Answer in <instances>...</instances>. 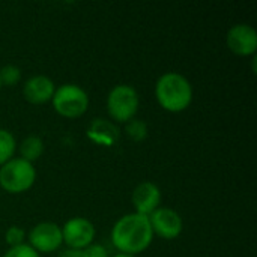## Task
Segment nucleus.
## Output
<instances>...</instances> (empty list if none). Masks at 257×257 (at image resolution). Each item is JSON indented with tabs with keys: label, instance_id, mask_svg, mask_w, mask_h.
Returning <instances> with one entry per match:
<instances>
[{
	"label": "nucleus",
	"instance_id": "nucleus-1",
	"mask_svg": "<svg viewBox=\"0 0 257 257\" xmlns=\"http://www.w3.org/2000/svg\"><path fill=\"white\" fill-rule=\"evenodd\" d=\"M154 232L149 218L131 212L120 217L111 229V242L120 254L139 256L152 244Z\"/></svg>",
	"mask_w": 257,
	"mask_h": 257
},
{
	"label": "nucleus",
	"instance_id": "nucleus-2",
	"mask_svg": "<svg viewBox=\"0 0 257 257\" xmlns=\"http://www.w3.org/2000/svg\"><path fill=\"white\" fill-rule=\"evenodd\" d=\"M157 102L170 113L187 110L193 101V86L179 72H166L155 83Z\"/></svg>",
	"mask_w": 257,
	"mask_h": 257
},
{
	"label": "nucleus",
	"instance_id": "nucleus-3",
	"mask_svg": "<svg viewBox=\"0 0 257 257\" xmlns=\"http://www.w3.org/2000/svg\"><path fill=\"white\" fill-rule=\"evenodd\" d=\"M36 181L35 166L23 158H12L0 167V187L9 194H21Z\"/></svg>",
	"mask_w": 257,
	"mask_h": 257
},
{
	"label": "nucleus",
	"instance_id": "nucleus-4",
	"mask_svg": "<svg viewBox=\"0 0 257 257\" xmlns=\"http://www.w3.org/2000/svg\"><path fill=\"white\" fill-rule=\"evenodd\" d=\"M53 108L57 114L66 119L81 117L89 108V95L86 90L77 84L66 83L56 87L51 98Z\"/></svg>",
	"mask_w": 257,
	"mask_h": 257
},
{
	"label": "nucleus",
	"instance_id": "nucleus-5",
	"mask_svg": "<svg viewBox=\"0 0 257 257\" xmlns=\"http://www.w3.org/2000/svg\"><path fill=\"white\" fill-rule=\"evenodd\" d=\"M139 105V93L130 84H117L107 95V113L117 123H126L134 119Z\"/></svg>",
	"mask_w": 257,
	"mask_h": 257
},
{
	"label": "nucleus",
	"instance_id": "nucleus-6",
	"mask_svg": "<svg viewBox=\"0 0 257 257\" xmlns=\"http://www.w3.org/2000/svg\"><path fill=\"white\" fill-rule=\"evenodd\" d=\"M62 238L63 244L68 248L74 250H84L95 239V226L84 217H72L69 218L62 227Z\"/></svg>",
	"mask_w": 257,
	"mask_h": 257
},
{
	"label": "nucleus",
	"instance_id": "nucleus-7",
	"mask_svg": "<svg viewBox=\"0 0 257 257\" xmlns=\"http://www.w3.org/2000/svg\"><path fill=\"white\" fill-rule=\"evenodd\" d=\"M62 244H63L62 229L56 223H50V221L38 223L29 232V245L38 254L54 253L62 247Z\"/></svg>",
	"mask_w": 257,
	"mask_h": 257
},
{
	"label": "nucleus",
	"instance_id": "nucleus-8",
	"mask_svg": "<svg viewBox=\"0 0 257 257\" xmlns=\"http://www.w3.org/2000/svg\"><path fill=\"white\" fill-rule=\"evenodd\" d=\"M148 218H149L154 235L163 239H167V241L176 239L182 233V229H184L182 217L172 208L160 206Z\"/></svg>",
	"mask_w": 257,
	"mask_h": 257
},
{
	"label": "nucleus",
	"instance_id": "nucleus-9",
	"mask_svg": "<svg viewBox=\"0 0 257 257\" xmlns=\"http://www.w3.org/2000/svg\"><path fill=\"white\" fill-rule=\"evenodd\" d=\"M227 47L232 53L238 56H256L257 32L250 24H235L229 29L226 36Z\"/></svg>",
	"mask_w": 257,
	"mask_h": 257
},
{
	"label": "nucleus",
	"instance_id": "nucleus-10",
	"mask_svg": "<svg viewBox=\"0 0 257 257\" xmlns=\"http://www.w3.org/2000/svg\"><path fill=\"white\" fill-rule=\"evenodd\" d=\"M131 202L134 206V212L149 217L161 206V190L157 184L151 181L140 182L133 191Z\"/></svg>",
	"mask_w": 257,
	"mask_h": 257
},
{
	"label": "nucleus",
	"instance_id": "nucleus-11",
	"mask_svg": "<svg viewBox=\"0 0 257 257\" xmlns=\"http://www.w3.org/2000/svg\"><path fill=\"white\" fill-rule=\"evenodd\" d=\"M56 90L54 81L47 75H33L23 86V96L30 104H45L51 101Z\"/></svg>",
	"mask_w": 257,
	"mask_h": 257
},
{
	"label": "nucleus",
	"instance_id": "nucleus-12",
	"mask_svg": "<svg viewBox=\"0 0 257 257\" xmlns=\"http://www.w3.org/2000/svg\"><path fill=\"white\" fill-rule=\"evenodd\" d=\"M87 137L96 145L111 146L119 139V130L107 119H95L87 130Z\"/></svg>",
	"mask_w": 257,
	"mask_h": 257
},
{
	"label": "nucleus",
	"instance_id": "nucleus-13",
	"mask_svg": "<svg viewBox=\"0 0 257 257\" xmlns=\"http://www.w3.org/2000/svg\"><path fill=\"white\" fill-rule=\"evenodd\" d=\"M18 149H20V155H21L20 158L33 164L36 160L41 158V155L44 152V142L38 136H29L20 143Z\"/></svg>",
	"mask_w": 257,
	"mask_h": 257
},
{
	"label": "nucleus",
	"instance_id": "nucleus-14",
	"mask_svg": "<svg viewBox=\"0 0 257 257\" xmlns=\"http://www.w3.org/2000/svg\"><path fill=\"white\" fill-rule=\"evenodd\" d=\"M17 151V140L14 134L5 128H0V167L14 158Z\"/></svg>",
	"mask_w": 257,
	"mask_h": 257
},
{
	"label": "nucleus",
	"instance_id": "nucleus-15",
	"mask_svg": "<svg viewBox=\"0 0 257 257\" xmlns=\"http://www.w3.org/2000/svg\"><path fill=\"white\" fill-rule=\"evenodd\" d=\"M125 133L133 142H143L148 137V125L145 120L134 117L125 123Z\"/></svg>",
	"mask_w": 257,
	"mask_h": 257
},
{
	"label": "nucleus",
	"instance_id": "nucleus-16",
	"mask_svg": "<svg viewBox=\"0 0 257 257\" xmlns=\"http://www.w3.org/2000/svg\"><path fill=\"white\" fill-rule=\"evenodd\" d=\"M21 80V69L15 65H5L0 68V83L2 86H15Z\"/></svg>",
	"mask_w": 257,
	"mask_h": 257
},
{
	"label": "nucleus",
	"instance_id": "nucleus-17",
	"mask_svg": "<svg viewBox=\"0 0 257 257\" xmlns=\"http://www.w3.org/2000/svg\"><path fill=\"white\" fill-rule=\"evenodd\" d=\"M26 236H27V233H26V230L23 227H20V226H11V227H8V230L5 233V241L9 245V248H12V247H18V245L26 244L24 242L26 241Z\"/></svg>",
	"mask_w": 257,
	"mask_h": 257
},
{
	"label": "nucleus",
	"instance_id": "nucleus-18",
	"mask_svg": "<svg viewBox=\"0 0 257 257\" xmlns=\"http://www.w3.org/2000/svg\"><path fill=\"white\" fill-rule=\"evenodd\" d=\"M3 257H41V254H38L29 244H23V245L9 248L3 254Z\"/></svg>",
	"mask_w": 257,
	"mask_h": 257
},
{
	"label": "nucleus",
	"instance_id": "nucleus-19",
	"mask_svg": "<svg viewBox=\"0 0 257 257\" xmlns=\"http://www.w3.org/2000/svg\"><path fill=\"white\" fill-rule=\"evenodd\" d=\"M84 257H108V251L104 245L99 244H90L87 248L83 250Z\"/></svg>",
	"mask_w": 257,
	"mask_h": 257
},
{
	"label": "nucleus",
	"instance_id": "nucleus-20",
	"mask_svg": "<svg viewBox=\"0 0 257 257\" xmlns=\"http://www.w3.org/2000/svg\"><path fill=\"white\" fill-rule=\"evenodd\" d=\"M57 257H84L83 256V250H74V248H66L62 250Z\"/></svg>",
	"mask_w": 257,
	"mask_h": 257
},
{
	"label": "nucleus",
	"instance_id": "nucleus-21",
	"mask_svg": "<svg viewBox=\"0 0 257 257\" xmlns=\"http://www.w3.org/2000/svg\"><path fill=\"white\" fill-rule=\"evenodd\" d=\"M113 257H137V256H130V254H120V253H119V254H114Z\"/></svg>",
	"mask_w": 257,
	"mask_h": 257
},
{
	"label": "nucleus",
	"instance_id": "nucleus-22",
	"mask_svg": "<svg viewBox=\"0 0 257 257\" xmlns=\"http://www.w3.org/2000/svg\"><path fill=\"white\" fill-rule=\"evenodd\" d=\"M0 89H2V83H0Z\"/></svg>",
	"mask_w": 257,
	"mask_h": 257
}]
</instances>
